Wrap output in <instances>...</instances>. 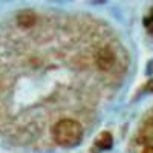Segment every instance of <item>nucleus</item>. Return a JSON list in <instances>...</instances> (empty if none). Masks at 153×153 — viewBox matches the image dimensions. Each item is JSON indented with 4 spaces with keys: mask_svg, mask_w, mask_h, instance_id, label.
Here are the masks:
<instances>
[{
    "mask_svg": "<svg viewBox=\"0 0 153 153\" xmlns=\"http://www.w3.org/2000/svg\"><path fill=\"white\" fill-rule=\"evenodd\" d=\"M37 22V17L32 11L26 9V11H22L20 14L17 16V23H19V26L22 28H32L34 25Z\"/></svg>",
    "mask_w": 153,
    "mask_h": 153,
    "instance_id": "7ed1b4c3",
    "label": "nucleus"
},
{
    "mask_svg": "<svg viewBox=\"0 0 153 153\" xmlns=\"http://www.w3.org/2000/svg\"><path fill=\"white\" fill-rule=\"evenodd\" d=\"M139 139L141 143H150L153 141V120L146 121V124L139 130Z\"/></svg>",
    "mask_w": 153,
    "mask_h": 153,
    "instance_id": "20e7f679",
    "label": "nucleus"
},
{
    "mask_svg": "<svg viewBox=\"0 0 153 153\" xmlns=\"http://www.w3.org/2000/svg\"><path fill=\"white\" fill-rule=\"evenodd\" d=\"M143 153H153V146H147V147L143 150Z\"/></svg>",
    "mask_w": 153,
    "mask_h": 153,
    "instance_id": "0eeeda50",
    "label": "nucleus"
},
{
    "mask_svg": "<svg viewBox=\"0 0 153 153\" xmlns=\"http://www.w3.org/2000/svg\"><path fill=\"white\" fill-rule=\"evenodd\" d=\"M144 25H146V28H147L150 32H153V14H152V16H149V17L146 19Z\"/></svg>",
    "mask_w": 153,
    "mask_h": 153,
    "instance_id": "423d86ee",
    "label": "nucleus"
},
{
    "mask_svg": "<svg viewBox=\"0 0 153 153\" xmlns=\"http://www.w3.org/2000/svg\"><path fill=\"white\" fill-rule=\"evenodd\" d=\"M152 89H153V84H152Z\"/></svg>",
    "mask_w": 153,
    "mask_h": 153,
    "instance_id": "6e6552de",
    "label": "nucleus"
},
{
    "mask_svg": "<svg viewBox=\"0 0 153 153\" xmlns=\"http://www.w3.org/2000/svg\"><path fill=\"white\" fill-rule=\"evenodd\" d=\"M52 138L58 146L74 147L83 138V127L75 120H61L52 129Z\"/></svg>",
    "mask_w": 153,
    "mask_h": 153,
    "instance_id": "f257e3e1",
    "label": "nucleus"
},
{
    "mask_svg": "<svg viewBox=\"0 0 153 153\" xmlns=\"http://www.w3.org/2000/svg\"><path fill=\"white\" fill-rule=\"evenodd\" d=\"M112 143H113L112 135L107 133V132H103V133H101V135L97 138V141H95L97 147L101 149V150H107V149H110V147H112Z\"/></svg>",
    "mask_w": 153,
    "mask_h": 153,
    "instance_id": "39448f33",
    "label": "nucleus"
},
{
    "mask_svg": "<svg viewBox=\"0 0 153 153\" xmlns=\"http://www.w3.org/2000/svg\"><path fill=\"white\" fill-rule=\"evenodd\" d=\"M115 61H117V58H115V54L113 51L109 49V48H101L98 51L97 54V66L101 69V71H109L113 68Z\"/></svg>",
    "mask_w": 153,
    "mask_h": 153,
    "instance_id": "f03ea898",
    "label": "nucleus"
}]
</instances>
